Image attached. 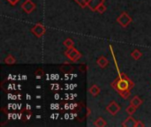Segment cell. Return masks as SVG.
Instances as JSON below:
<instances>
[{
	"label": "cell",
	"mask_w": 151,
	"mask_h": 127,
	"mask_svg": "<svg viewBox=\"0 0 151 127\" xmlns=\"http://www.w3.org/2000/svg\"><path fill=\"white\" fill-rule=\"evenodd\" d=\"M139 126H145V125L142 122V121H136L135 126L134 127H139Z\"/></svg>",
	"instance_id": "obj_19"
},
{
	"label": "cell",
	"mask_w": 151,
	"mask_h": 127,
	"mask_svg": "<svg viewBox=\"0 0 151 127\" xmlns=\"http://www.w3.org/2000/svg\"><path fill=\"white\" fill-rule=\"evenodd\" d=\"M124 79H119L117 80L114 84H112V86H114L118 90L119 92H123V91H127V90H129L130 88H133V83L128 80V78H127L124 74H122Z\"/></svg>",
	"instance_id": "obj_1"
},
{
	"label": "cell",
	"mask_w": 151,
	"mask_h": 127,
	"mask_svg": "<svg viewBox=\"0 0 151 127\" xmlns=\"http://www.w3.org/2000/svg\"><path fill=\"white\" fill-rule=\"evenodd\" d=\"M64 45L66 47V48H72L73 46V42L72 39L70 38H67L65 42H64Z\"/></svg>",
	"instance_id": "obj_16"
},
{
	"label": "cell",
	"mask_w": 151,
	"mask_h": 127,
	"mask_svg": "<svg viewBox=\"0 0 151 127\" xmlns=\"http://www.w3.org/2000/svg\"><path fill=\"white\" fill-rule=\"evenodd\" d=\"M97 65L101 67V68H104L107 66L108 65V60L104 57H100L97 59Z\"/></svg>",
	"instance_id": "obj_8"
},
{
	"label": "cell",
	"mask_w": 151,
	"mask_h": 127,
	"mask_svg": "<svg viewBox=\"0 0 151 127\" xmlns=\"http://www.w3.org/2000/svg\"><path fill=\"white\" fill-rule=\"evenodd\" d=\"M131 122H135V120L133 118H127L124 123H123V126H134V125L132 123L131 124Z\"/></svg>",
	"instance_id": "obj_13"
},
{
	"label": "cell",
	"mask_w": 151,
	"mask_h": 127,
	"mask_svg": "<svg viewBox=\"0 0 151 127\" xmlns=\"http://www.w3.org/2000/svg\"><path fill=\"white\" fill-rule=\"evenodd\" d=\"M15 62H16L15 58H14L12 56H11V55L7 56V57H5V59H4V63L7 64V65H13Z\"/></svg>",
	"instance_id": "obj_12"
},
{
	"label": "cell",
	"mask_w": 151,
	"mask_h": 127,
	"mask_svg": "<svg viewBox=\"0 0 151 127\" xmlns=\"http://www.w3.org/2000/svg\"><path fill=\"white\" fill-rule=\"evenodd\" d=\"M89 93H90L93 96H96V95L100 93V88H99L96 85H93V86L89 88Z\"/></svg>",
	"instance_id": "obj_9"
},
{
	"label": "cell",
	"mask_w": 151,
	"mask_h": 127,
	"mask_svg": "<svg viewBox=\"0 0 151 127\" xmlns=\"http://www.w3.org/2000/svg\"><path fill=\"white\" fill-rule=\"evenodd\" d=\"M131 104L133 105V106H134L136 109L137 108H139L142 104V100L139 97V96H134L132 100H131Z\"/></svg>",
	"instance_id": "obj_7"
},
{
	"label": "cell",
	"mask_w": 151,
	"mask_h": 127,
	"mask_svg": "<svg viewBox=\"0 0 151 127\" xmlns=\"http://www.w3.org/2000/svg\"><path fill=\"white\" fill-rule=\"evenodd\" d=\"M81 70H86V67H84V65L81 68Z\"/></svg>",
	"instance_id": "obj_21"
},
{
	"label": "cell",
	"mask_w": 151,
	"mask_h": 127,
	"mask_svg": "<svg viewBox=\"0 0 151 127\" xmlns=\"http://www.w3.org/2000/svg\"><path fill=\"white\" fill-rule=\"evenodd\" d=\"M107 111L111 113V115L114 116L120 110V106L116 102H111L106 108Z\"/></svg>",
	"instance_id": "obj_4"
},
{
	"label": "cell",
	"mask_w": 151,
	"mask_h": 127,
	"mask_svg": "<svg viewBox=\"0 0 151 127\" xmlns=\"http://www.w3.org/2000/svg\"><path fill=\"white\" fill-rule=\"evenodd\" d=\"M75 1H76V2H77V3L81 6V7H82V8H84V7L86 6V4H84V0H75Z\"/></svg>",
	"instance_id": "obj_18"
},
{
	"label": "cell",
	"mask_w": 151,
	"mask_h": 127,
	"mask_svg": "<svg viewBox=\"0 0 151 127\" xmlns=\"http://www.w3.org/2000/svg\"><path fill=\"white\" fill-rule=\"evenodd\" d=\"M117 21L119 22V24H120L122 27H127L131 22H132V18L127 13V12H123L118 19Z\"/></svg>",
	"instance_id": "obj_2"
},
{
	"label": "cell",
	"mask_w": 151,
	"mask_h": 127,
	"mask_svg": "<svg viewBox=\"0 0 151 127\" xmlns=\"http://www.w3.org/2000/svg\"><path fill=\"white\" fill-rule=\"evenodd\" d=\"M131 56H132L135 60H139V59L142 57V52H141L139 50H134L131 53Z\"/></svg>",
	"instance_id": "obj_11"
},
{
	"label": "cell",
	"mask_w": 151,
	"mask_h": 127,
	"mask_svg": "<svg viewBox=\"0 0 151 127\" xmlns=\"http://www.w3.org/2000/svg\"><path fill=\"white\" fill-rule=\"evenodd\" d=\"M96 11H97L99 13H104V12L106 11V6L104 4V3H101V4L96 7Z\"/></svg>",
	"instance_id": "obj_14"
},
{
	"label": "cell",
	"mask_w": 151,
	"mask_h": 127,
	"mask_svg": "<svg viewBox=\"0 0 151 127\" xmlns=\"http://www.w3.org/2000/svg\"><path fill=\"white\" fill-rule=\"evenodd\" d=\"M31 31H32V33L34 34H35L37 37H41L44 33H45V27L42 26V25H41V24H36L32 29H31Z\"/></svg>",
	"instance_id": "obj_5"
},
{
	"label": "cell",
	"mask_w": 151,
	"mask_h": 127,
	"mask_svg": "<svg viewBox=\"0 0 151 127\" xmlns=\"http://www.w3.org/2000/svg\"><path fill=\"white\" fill-rule=\"evenodd\" d=\"M65 56H67L72 61L76 62L81 57V53L78 52L74 48H68V50L65 52Z\"/></svg>",
	"instance_id": "obj_3"
},
{
	"label": "cell",
	"mask_w": 151,
	"mask_h": 127,
	"mask_svg": "<svg viewBox=\"0 0 151 127\" xmlns=\"http://www.w3.org/2000/svg\"><path fill=\"white\" fill-rule=\"evenodd\" d=\"M119 94H120V95H121L123 98H125V99H127V98H128V97L130 96V92H129V90H127V91L120 92Z\"/></svg>",
	"instance_id": "obj_17"
},
{
	"label": "cell",
	"mask_w": 151,
	"mask_h": 127,
	"mask_svg": "<svg viewBox=\"0 0 151 127\" xmlns=\"http://www.w3.org/2000/svg\"><path fill=\"white\" fill-rule=\"evenodd\" d=\"M21 7H22V9H23L26 12L30 13V12H32V11L35 9V4L31 0H26V1L22 4Z\"/></svg>",
	"instance_id": "obj_6"
},
{
	"label": "cell",
	"mask_w": 151,
	"mask_h": 127,
	"mask_svg": "<svg viewBox=\"0 0 151 127\" xmlns=\"http://www.w3.org/2000/svg\"><path fill=\"white\" fill-rule=\"evenodd\" d=\"M66 69H68V70H67V72H71V71H73V67H72V66H70V65H67V68H66ZM61 70H64V72L65 71V67H64V66L61 68Z\"/></svg>",
	"instance_id": "obj_20"
},
{
	"label": "cell",
	"mask_w": 151,
	"mask_h": 127,
	"mask_svg": "<svg viewBox=\"0 0 151 127\" xmlns=\"http://www.w3.org/2000/svg\"><path fill=\"white\" fill-rule=\"evenodd\" d=\"M126 111L127 112V114H129V115H133L135 111H136V108L134 107V106H133L132 104L130 105V106H128L127 108V110H126Z\"/></svg>",
	"instance_id": "obj_15"
},
{
	"label": "cell",
	"mask_w": 151,
	"mask_h": 127,
	"mask_svg": "<svg viewBox=\"0 0 151 127\" xmlns=\"http://www.w3.org/2000/svg\"><path fill=\"white\" fill-rule=\"evenodd\" d=\"M95 126H96L104 127L107 126V123H106V121H105L103 118H99L98 119H96V120L95 121Z\"/></svg>",
	"instance_id": "obj_10"
}]
</instances>
